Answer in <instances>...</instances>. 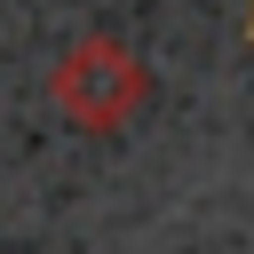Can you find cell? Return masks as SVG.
<instances>
[{
	"label": "cell",
	"instance_id": "cell-1",
	"mask_svg": "<svg viewBox=\"0 0 254 254\" xmlns=\"http://www.w3.org/2000/svg\"><path fill=\"white\" fill-rule=\"evenodd\" d=\"M143 64L119 48V40H79L64 64H56V111L79 119L87 135H111L135 103H143Z\"/></svg>",
	"mask_w": 254,
	"mask_h": 254
},
{
	"label": "cell",
	"instance_id": "cell-2",
	"mask_svg": "<svg viewBox=\"0 0 254 254\" xmlns=\"http://www.w3.org/2000/svg\"><path fill=\"white\" fill-rule=\"evenodd\" d=\"M246 40H254V8H246Z\"/></svg>",
	"mask_w": 254,
	"mask_h": 254
}]
</instances>
